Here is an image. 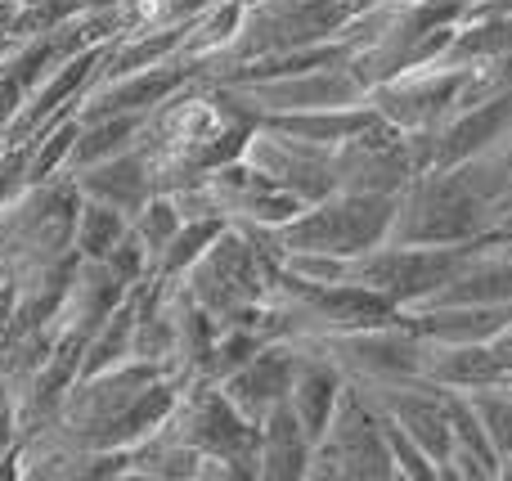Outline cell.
Returning a JSON list of instances; mask_svg holds the SVG:
<instances>
[{"label": "cell", "mask_w": 512, "mask_h": 481, "mask_svg": "<svg viewBox=\"0 0 512 481\" xmlns=\"http://www.w3.org/2000/svg\"><path fill=\"white\" fill-rule=\"evenodd\" d=\"M382 432H387V450H391V464H396L400 481H436V477H441V468L427 459V450L418 446L405 428H396L387 414H382Z\"/></svg>", "instance_id": "17"}, {"label": "cell", "mask_w": 512, "mask_h": 481, "mask_svg": "<svg viewBox=\"0 0 512 481\" xmlns=\"http://www.w3.org/2000/svg\"><path fill=\"white\" fill-rule=\"evenodd\" d=\"M360 5H405V0H360Z\"/></svg>", "instance_id": "19"}, {"label": "cell", "mask_w": 512, "mask_h": 481, "mask_svg": "<svg viewBox=\"0 0 512 481\" xmlns=\"http://www.w3.org/2000/svg\"><path fill=\"white\" fill-rule=\"evenodd\" d=\"M477 5H481V0H472V9H477Z\"/></svg>", "instance_id": "21"}, {"label": "cell", "mask_w": 512, "mask_h": 481, "mask_svg": "<svg viewBox=\"0 0 512 481\" xmlns=\"http://www.w3.org/2000/svg\"><path fill=\"white\" fill-rule=\"evenodd\" d=\"M310 455L315 441L306 437L301 419L292 414V405H274L261 419V477H279V481H297L310 473Z\"/></svg>", "instance_id": "12"}, {"label": "cell", "mask_w": 512, "mask_h": 481, "mask_svg": "<svg viewBox=\"0 0 512 481\" xmlns=\"http://www.w3.org/2000/svg\"><path fill=\"white\" fill-rule=\"evenodd\" d=\"M512 131V90L486 95L477 104L459 108L450 122L436 131V167H454V162H472L490 153Z\"/></svg>", "instance_id": "8"}, {"label": "cell", "mask_w": 512, "mask_h": 481, "mask_svg": "<svg viewBox=\"0 0 512 481\" xmlns=\"http://www.w3.org/2000/svg\"><path fill=\"white\" fill-rule=\"evenodd\" d=\"M328 351L346 383L360 387H400V383H423V351L427 342L409 329V320L373 324V329H346L315 338Z\"/></svg>", "instance_id": "5"}, {"label": "cell", "mask_w": 512, "mask_h": 481, "mask_svg": "<svg viewBox=\"0 0 512 481\" xmlns=\"http://www.w3.org/2000/svg\"><path fill=\"white\" fill-rule=\"evenodd\" d=\"M481 243L486 239H472V243H391L387 239L346 261V279L373 288L387 302H396L400 311H409V306H423L427 297L441 293L468 266Z\"/></svg>", "instance_id": "3"}, {"label": "cell", "mask_w": 512, "mask_h": 481, "mask_svg": "<svg viewBox=\"0 0 512 481\" xmlns=\"http://www.w3.org/2000/svg\"><path fill=\"white\" fill-rule=\"evenodd\" d=\"M423 383L454 387V392H481V387L508 383V374L490 351V342H427Z\"/></svg>", "instance_id": "11"}, {"label": "cell", "mask_w": 512, "mask_h": 481, "mask_svg": "<svg viewBox=\"0 0 512 481\" xmlns=\"http://www.w3.org/2000/svg\"><path fill=\"white\" fill-rule=\"evenodd\" d=\"M409 329L423 342H490L495 333H504L512 324V302L504 306H409L405 311Z\"/></svg>", "instance_id": "10"}, {"label": "cell", "mask_w": 512, "mask_h": 481, "mask_svg": "<svg viewBox=\"0 0 512 481\" xmlns=\"http://www.w3.org/2000/svg\"><path fill=\"white\" fill-rule=\"evenodd\" d=\"M490 351L499 356V365H504V374H508V383H512V324H508L504 333H495V338H490Z\"/></svg>", "instance_id": "18"}, {"label": "cell", "mask_w": 512, "mask_h": 481, "mask_svg": "<svg viewBox=\"0 0 512 481\" xmlns=\"http://www.w3.org/2000/svg\"><path fill=\"white\" fill-rule=\"evenodd\" d=\"M239 5H243V9H256V5H261V0H239Z\"/></svg>", "instance_id": "20"}, {"label": "cell", "mask_w": 512, "mask_h": 481, "mask_svg": "<svg viewBox=\"0 0 512 481\" xmlns=\"http://www.w3.org/2000/svg\"><path fill=\"white\" fill-rule=\"evenodd\" d=\"M292 374H297V342L292 338H270L261 351L239 365L230 378H221V392L230 396V405L252 419L261 428V419L274 410V405L288 401V387Z\"/></svg>", "instance_id": "7"}, {"label": "cell", "mask_w": 512, "mask_h": 481, "mask_svg": "<svg viewBox=\"0 0 512 481\" xmlns=\"http://www.w3.org/2000/svg\"><path fill=\"white\" fill-rule=\"evenodd\" d=\"M468 396H472V410H477L490 446H495L499 468H504V477H512V383L481 387V392H468Z\"/></svg>", "instance_id": "13"}, {"label": "cell", "mask_w": 512, "mask_h": 481, "mask_svg": "<svg viewBox=\"0 0 512 481\" xmlns=\"http://www.w3.org/2000/svg\"><path fill=\"white\" fill-rule=\"evenodd\" d=\"M472 77V63H427V68H409L400 77L382 81L369 90V104L378 108L382 122L400 126V131H441L454 113L463 108V86Z\"/></svg>", "instance_id": "6"}, {"label": "cell", "mask_w": 512, "mask_h": 481, "mask_svg": "<svg viewBox=\"0 0 512 481\" xmlns=\"http://www.w3.org/2000/svg\"><path fill=\"white\" fill-rule=\"evenodd\" d=\"M486 234H495V212L463 162L432 167L400 189L391 243H472Z\"/></svg>", "instance_id": "1"}, {"label": "cell", "mask_w": 512, "mask_h": 481, "mask_svg": "<svg viewBox=\"0 0 512 481\" xmlns=\"http://www.w3.org/2000/svg\"><path fill=\"white\" fill-rule=\"evenodd\" d=\"M185 225V216H180V207H176V198L171 194H153L149 203L140 207V212L131 216V230H135V239L149 248V257L158 261L162 252H167V243L176 239V230Z\"/></svg>", "instance_id": "16"}, {"label": "cell", "mask_w": 512, "mask_h": 481, "mask_svg": "<svg viewBox=\"0 0 512 481\" xmlns=\"http://www.w3.org/2000/svg\"><path fill=\"white\" fill-rule=\"evenodd\" d=\"M225 225H230L225 216H198V221H185L176 230V239L167 243V252L158 257V275L167 279V284H171V279H180L207 248H212V239L225 230Z\"/></svg>", "instance_id": "14"}, {"label": "cell", "mask_w": 512, "mask_h": 481, "mask_svg": "<svg viewBox=\"0 0 512 481\" xmlns=\"http://www.w3.org/2000/svg\"><path fill=\"white\" fill-rule=\"evenodd\" d=\"M77 185H81L86 198L117 207V212H126V216H135L153 194H158V185H153V167H149V158H144L140 144L126 149V153H117V158H104V162H95V167H86Z\"/></svg>", "instance_id": "9"}, {"label": "cell", "mask_w": 512, "mask_h": 481, "mask_svg": "<svg viewBox=\"0 0 512 481\" xmlns=\"http://www.w3.org/2000/svg\"><path fill=\"white\" fill-rule=\"evenodd\" d=\"M306 477H337V481H391L396 477L387 432H382V410L355 383H346L342 401L333 410V423L315 441Z\"/></svg>", "instance_id": "4"}, {"label": "cell", "mask_w": 512, "mask_h": 481, "mask_svg": "<svg viewBox=\"0 0 512 481\" xmlns=\"http://www.w3.org/2000/svg\"><path fill=\"white\" fill-rule=\"evenodd\" d=\"M126 234H131V216L126 212H117V207H108V203H95V198H90V207H81L77 248L86 252L90 261H104Z\"/></svg>", "instance_id": "15"}, {"label": "cell", "mask_w": 512, "mask_h": 481, "mask_svg": "<svg viewBox=\"0 0 512 481\" xmlns=\"http://www.w3.org/2000/svg\"><path fill=\"white\" fill-rule=\"evenodd\" d=\"M400 194L369 189H333L319 203H306L288 225L274 230L283 252H328V257H360L391 239Z\"/></svg>", "instance_id": "2"}]
</instances>
